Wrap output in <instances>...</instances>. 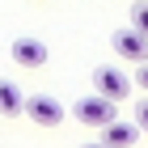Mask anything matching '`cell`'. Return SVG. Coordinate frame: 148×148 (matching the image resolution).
I'll list each match as a JSON object with an SVG mask.
<instances>
[{
    "label": "cell",
    "mask_w": 148,
    "mask_h": 148,
    "mask_svg": "<svg viewBox=\"0 0 148 148\" xmlns=\"http://www.w3.org/2000/svg\"><path fill=\"white\" fill-rule=\"evenodd\" d=\"M0 114L4 119H17V114H25V93L13 85V80H0Z\"/></svg>",
    "instance_id": "7"
},
{
    "label": "cell",
    "mask_w": 148,
    "mask_h": 148,
    "mask_svg": "<svg viewBox=\"0 0 148 148\" xmlns=\"http://www.w3.org/2000/svg\"><path fill=\"white\" fill-rule=\"evenodd\" d=\"M136 4H148V0H136Z\"/></svg>",
    "instance_id": "12"
},
{
    "label": "cell",
    "mask_w": 148,
    "mask_h": 148,
    "mask_svg": "<svg viewBox=\"0 0 148 148\" xmlns=\"http://www.w3.org/2000/svg\"><path fill=\"white\" fill-rule=\"evenodd\" d=\"M25 119L38 127H59L68 114H64V106H59V97H47V93H34V97H25Z\"/></svg>",
    "instance_id": "3"
},
{
    "label": "cell",
    "mask_w": 148,
    "mask_h": 148,
    "mask_svg": "<svg viewBox=\"0 0 148 148\" xmlns=\"http://www.w3.org/2000/svg\"><path fill=\"white\" fill-rule=\"evenodd\" d=\"M136 140H140V127H136V123L114 119L110 127H102V144H106V148H131Z\"/></svg>",
    "instance_id": "6"
},
{
    "label": "cell",
    "mask_w": 148,
    "mask_h": 148,
    "mask_svg": "<svg viewBox=\"0 0 148 148\" xmlns=\"http://www.w3.org/2000/svg\"><path fill=\"white\" fill-rule=\"evenodd\" d=\"M93 89H97V97H106V102H127L131 97V89H136V80L127 76L123 68H114V64H106V68L93 72Z\"/></svg>",
    "instance_id": "2"
},
{
    "label": "cell",
    "mask_w": 148,
    "mask_h": 148,
    "mask_svg": "<svg viewBox=\"0 0 148 148\" xmlns=\"http://www.w3.org/2000/svg\"><path fill=\"white\" fill-rule=\"evenodd\" d=\"M110 47H114V55L127 59V64H148V38L136 34V30H114Z\"/></svg>",
    "instance_id": "4"
},
{
    "label": "cell",
    "mask_w": 148,
    "mask_h": 148,
    "mask_svg": "<svg viewBox=\"0 0 148 148\" xmlns=\"http://www.w3.org/2000/svg\"><path fill=\"white\" fill-rule=\"evenodd\" d=\"M131 30L148 38V4H136V9H131Z\"/></svg>",
    "instance_id": "8"
},
{
    "label": "cell",
    "mask_w": 148,
    "mask_h": 148,
    "mask_svg": "<svg viewBox=\"0 0 148 148\" xmlns=\"http://www.w3.org/2000/svg\"><path fill=\"white\" fill-rule=\"evenodd\" d=\"M72 119H76L80 127L102 131V127H110L114 119H119V106H114V102H106V97H97V93H89V97H76V106H72Z\"/></svg>",
    "instance_id": "1"
},
{
    "label": "cell",
    "mask_w": 148,
    "mask_h": 148,
    "mask_svg": "<svg viewBox=\"0 0 148 148\" xmlns=\"http://www.w3.org/2000/svg\"><path fill=\"white\" fill-rule=\"evenodd\" d=\"M13 64H21V68H42L47 59H51V51H47V42L42 38H30V34H21V38H13Z\"/></svg>",
    "instance_id": "5"
},
{
    "label": "cell",
    "mask_w": 148,
    "mask_h": 148,
    "mask_svg": "<svg viewBox=\"0 0 148 148\" xmlns=\"http://www.w3.org/2000/svg\"><path fill=\"white\" fill-rule=\"evenodd\" d=\"M131 123H136L140 131H148V97H140V102H136V119H131Z\"/></svg>",
    "instance_id": "9"
},
{
    "label": "cell",
    "mask_w": 148,
    "mask_h": 148,
    "mask_svg": "<svg viewBox=\"0 0 148 148\" xmlns=\"http://www.w3.org/2000/svg\"><path fill=\"white\" fill-rule=\"evenodd\" d=\"M80 148H106V144H102V140H97V144H80Z\"/></svg>",
    "instance_id": "11"
},
{
    "label": "cell",
    "mask_w": 148,
    "mask_h": 148,
    "mask_svg": "<svg viewBox=\"0 0 148 148\" xmlns=\"http://www.w3.org/2000/svg\"><path fill=\"white\" fill-rule=\"evenodd\" d=\"M136 89L148 93V64H140V68H136Z\"/></svg>",
    "instance_id": "10"
}]
</instances>
